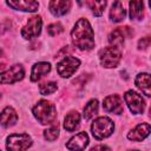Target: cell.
Here are the masks:
<instances>
[{
  "mask_svg": "<svg viewBox=\"0 0 151 151\" xmlns=\"http://www.w3.org/2000/svg\"><path fill=\"white\" fill-rule=\"evenodd\" d=\"M72 42L79 50L90 51L94 47V33L87 19L80 18L71 31Z\"/></svg>",
  "mask_w": 151,
  "mask_h": 151,
  "instance_id": "6da1fadb",
  "label": "cell"
},
{
  "mask_svg": "<svg viewBox=\"0 0 151 151\" xmlns=\"http://www.w3.org/2000/svg\"><path fill=\"white\" fill-rule=\"evenodd\" d=\"M32 112H33V116L35 117V119L42 125H51V124L55 123L57 109L48 100H45V99L39 100L34 105Z\"/></svg>",
  "mask_w": 151,
  "mask_h": 151,
  "instance_id": "7a4b0ae2",
  "label": "cell"
},
{
  "mask_svg": "<svg viewBox=\"0 0 151 151\" xmlns=\"http://www.w3.org/2000/svg\"><path fill=\"white\" fill-rule=\"evenodd\" d=\"M113 130H114V123L109 117H104V116L97 117L91 125L92 136L98 140L110 137L113 133Z\"/></svg>",
  "mask_w": 151,
  "mask_h": 151,
  "instance_id": "3957f363",
  "label": "cell"
},
{
  "mask_svg": "<svg viewBox=\"0 0 151 151\" xmlns=\"http://www.w3.org/2000/svg\"><path fill=\"white\" fill-rule=\"evenodd\" d=\"M32 145V138L27 133H13L7 137V151H26Z\"/></svg>",
  "mask_w": 151,
  "mask_h": 151,
  "instance_id": "277c9868",
  "label": "cell"
},
{
  "mask_svg": "<svg viewBox=\"0 0 151 151\" xmlns=\"http://www.w3.org/2000/svg\"><path fill=\"white\" fill-rule=\"evenodd\" d=\"M120 59H122L120 48H117V47H113V46L105 47L99 53L100 64H101V66H104L106 68H113V67L118 66Z\"/></svg>",
  "mask_w": 151,
  "mask_h": 151,
  "instance_id": "5b68a950",
  "label": "cell"
},
{
  "mask_svg": "<svg viewBox=\"0 0 151 151\" xmlns=\"http://www.w3.org/2000/svg\"><path fill=\"white\" fill-rule=\"evenodd\" d=\"M80 66V60L72 55L64 57L58 64H57V72L63 78L71 77Z\"/></svg>",
  "mask_w": 151,
  "mask_h": 151,
  "instance_id": "8992f818",
  "label": "cell"
},
{
  "mask_svg": "<svg viewBox=\"0 0 151 151\" xmlns=\"http://www.w3.org/2000/svg\"><path fill=\"white\" fill-rule=\"evenodd\" d=\"M124 100L129 107V110L133 114H142L145 110V101L143 97L133 90H129L124 94Z\"/></svg>",
  "mask_w": 151,
  "mask_h": 151,
  "instance_id": "52a82bcc",
  "label": "cell"
},
{
  "mask_svg": "<svg viewBox=\"0 0 151 151\" xmlns=\"http://www.w3.org/2000/svg\"><path fill=\"white\" fill-rule=\"evenodd\" d=\"M41 27H42V19L40 15H33L28 19L27 24L22 27L21 29V35L25 39H33L37 38L40 32H41Z\"/></svg>",
  "mask_w": 151,
  "mask_h": 151,
  "instance_id": "ba28073f",
  "label": "cell"
},
{
  "mask_svg": "<svg viewBox=\"0 0 151 151\" xmlns=\"http://www.w3.org/2000/svg\"><path fill=\"white\" fill-rule=\"evenodd\" d=\"M25 77V70L20 64L11 66L8 70L0 72V84H13L22 80Z\"/></svg>",
  "mask_w": 151,
  "mask_h": 151,
  "instance_id": "9c48e42d",
  "label": "cell"
},
{
  "mask_svg": "<svg viewBox=\"0 0 151 151\" xmlns=\"http://www.w3.org/2000/svg\"><path fill=\"white\" fill-rule=\"evenodd\" d=\"M103 107L106 112L114 113V114H122L124 112L123 100L118 94L107 96L103 101Z\"/></svg>",
  "mask_w": 151,
  "mask_h": 151,
  "instance_id": "30bf717a",
  "label": "cell"
},
{
  "mask_svg": "<svg viewBox=\"0 0 151 151\" xmlns=\"http://www.w3.org/2000/svg\"><path fill=\"white\" fill-rule=\"evenodd\" d=\"M88 136L86 132H79L73 136L67 143L66 147L70 151H84L88 145Z\"/></svg>",
  "mask_w": 151,
  "mask_h": 151,
  "instance_id": "8fae6325",
  "label": "cell"
},
{
  "mask_svg": "<svg viewBox=\"0 0 151 151\" xmlns=\"http://www.w3.org/2000/svg\"><path fill=\"white\" fill-rule=\"evenodd\" d=\"M150 130L151 126L149 123H140L127 133V139L132 142H142L150 134Z\"/></svg>",
  "mask_w": 151,
  "mask_h": 151,
  "instance_id": "7c38bea8",
  "label": "cell"
},
{
  "mask_svg": "<svg viewBox=\"0 0 151 151\" xmlns=\"http://www.w3.org/2000/svg\"><path fill=\"white\" fill-rule=\"evenodd\" d=\"M7 6L17 11L24 12H35L39 8V2L33 0H17V1H6Z\"/></svg>",
  "mask_w": 151,
  "mask_h": 151,
  "instance_id": "4fadbf2b",
  "label": "cell"
},
{
  "mask_svg": "<svg viewBox=\"0 0 151 151\" xmlns=\"http://www.w3.org/2000/svg\"><path fill=\"white\" fill-rule=\"evenodd\" d=\"M17 122H18L17 111L11 106H6L0 113V125L4 127H11L15 125Z\"/></svg>",
  "mask_w": 151,
  "mask_h": 151,
  "instance_id": "5bb4252c",
  "label": "cell"
},
{
  "mask_svg": "<svg viewBox=\"0 0 151 151\" xmlns=\"http://www.w3.org/2000/svg\"><path fill=\"white\" fill-rule=\"evenodd\" d=\"M48 8H50V12L55 15V17H61V15H65L68 9L71 8V1H63V0H53V1H50L48 2Z\"/></svg>",
  "mask_w": 151,
  "mask_h": 151,
  "instance_id": "9a60e30c",
  "label": "cell"
},
{
  "mask_svg": "<svg viewBox=\"0 0 151 151\" xmlns=\"http://www.w3.org/2000/svg\"><path fill=\"white\" fill-rule=\"evenodd\" d=\"M51 71V64L46 61H40L33 65L32 71H31V80L32 81H38L40 80L44 76L50 73Z\"/></svg>",
  "mask_w": 151,
  "mask_h": 151,
  "instance_id": "2e32d148",
  "label": "cell"
},
{
  "mask_svg": "<svg viewBox=\"0 0 151 151\" xmlns=\"http://www.w3.org/2000/svg\"><path fill=\"white\" fill-rule=\"evenodd\" d=\"M126 9L124 8L123 4L120 1H114L110 9V19L113 22H120L125 19Z\"/></svg>",
  "mask_w": 151,
  "mask_h": 151,
  "instance_id": "e0dca14e",
  "label": "cell"
},
{
  "mask_svg": "<svg viewBox=\"0 0 151 151\" xmlns=\"http://www.w3.org/2000/svg\"><path fill=\"white\" fill-rule=\"evenodd\" d=\"M80 123V114L77 111H72L68 114H66L64 119V127L68 132H73L78 129Z\"/></svg>",
  "mask_w": 151,
  "mask_h": 151,
  "instance_id": "ac0fdd59",
  "label": "cell"
},
{
  "mask_svg": "<svg viewBox=\"0 0 151 151\" xmlns=\"http://www.w3.org/2000/svg\"><path fill=\"white\" fill-rule=\"evenodd\" d=\"M134 83L137 85V87L146 96L150 97L151 92H150V74L149 73H139L137 74Z\"/></svg>",
  "mask_w": 151,
  "mask_h": 151,
  "instance_id": "d6986e66",
  "label": "cell"
},
{
  "mask_svg": "<svg viewBox=\"0 0 151 151\" xmlns=\"http://www.w3.org/2000/svg\"><path fill=\"white\" fill-rule=\"evenodd\" d=\"M107 40H109L110 45L113 46V47H117V48L123 47L124 41H125V34H124L123 27H118V28H116L114 31H112V32L110 33Z\"/></svg>",
  "mask_w": 151,
  "mask_h": 151,
  "instance_id": "ffe728a7",
  "label": "cell"
},
{
  "mask_svg": "<svg viewBox=\"0 0 151 151\" xmlns=\"http://www.w3.org/2000/svg\"><path fill=\"white\" fill-rule=\"evenodd\" d=\"M130 7V19L131 20H140L144 15V2L143 1H131L129 4Z\"/></svg>",
  "mask_w": 151,
  "mask_h": 151,
  "instance_id": "44dd1931",
  "label": "cell"
},
{
  "mask_svg": "<svg viewBox=\"0 0 151 151\" xmlns=\"http://www.w3.org/2000/svg\"><path fill=\"white\" fill-rule=\"evenodd\" d=\"M98 107H99V104H98V100L97 99H91L84 107V113H83V117L88 120L91 119L92 117H94L98 112Z\"/></svg>",
  "mask_w": 151,
  "mask_h": 151,
  "instance_id": "7402d4cb",
  "label": "cell"
},
{
  "mask_svg": "<svg viewBox=\"0 0 151 151\" xmlns=\"http://www.w3.org/2000/svg\"><path fill=\"white\" fill-rule=\"evenodd\" d=\"M86 4L88 5V7L91 8L92 13L96 17H100L104 13V9H105V7L107 5L106 1H87Z\"/></svg>",
  "mask_w": 151,
  "mask_h": 151,
  "instance_id": "603a6c76",
  "label": "cell"
},
{
  "mask_svg": "<svg viewBox=\"0 0 151 151\" xmlns=\"http://www.w3.org/2000/svg\"><path fill=\"white\" fill-rule=\"evenodd\" d=\"M57 88H58L57 83H54V81H46V83L40 84V86H39V92H40V94H42V96H47V94H51V93L55 92Z\"/></svg>",
  "mask_w": 151,
  "mask_h": 151,
  "instance_id": "cb8c5ba5",
  "label": "cell"
},
{
  "mask_svg": "<svg viewBox=\"0 0 151 151\" xmlns=\"http://www.w3.org/2000/svg\"><path fill=\"white\" fill-rule=\"evenodd\" d=\"M59 137V126L58 124L52 125L51 127H48L47 130L44 131V138L48 142H53Z\"/></svg>",
  "mask_w": 151,
  "mask_h": 151,
  "instance_id": "d4e9b609",
  "label": "cell"
},
{
  "mask_svg": "<svg viewBox=\"0 0 151 151\" xmlns=\"http://www.w3.org/2000/svg\"><path fill=\"white\" fill-rule=\"evenodd\" d=\"M64 31V27L60 22H54V24H51L47 26V32L50 35L54 37V35H58L59 33H61Z\"/></svg>",
  "mask_w": 151,
  "mask_h": 151,
  "instance_id": "484cf974",
  "label": "cell"
},
{
  "mask_svg": "<svg viewBox=\"0 0 151 151\" xmlns=\"http://www.w3.org/2000/svg\"><path fill=\"white\" fill-rule=\"evenodd\" d=\"M149 46H150V38H149V37L142 38V39L138 41V47H139V48L145 50V48H147Z\"/></svg>",
  "mask_w": 151,
  "mask_h": 151,
  "instance_id": "4316f807",
  "label": "cell"
},
{
  "mask_svg": "<svg viewBox=\"0 0 151 151\" xmlns=\"http://www.w3.org/2000/svg\"><path fill=\"white\" fill-rule=\"evenodd\" d=\"M91 151H111V149L106 145H103V144H99V145H96L91 149Z\"/></svg>",
  "mask_w": 151,
  "mask_h": 151,
  "instance_id": "83f0119b",
  "label": "cell"
},
{
  "mask_svg": "<svg viewBox=\"0 0 151 151\" xmlns=\"http://www.w3.org/2000/svg\"><path fill=\"white\" fill-rule=\"evenodd\" d=\"M129 151H139V150H129Z\"/></svg>",
  "mask_w": 151,
  "mask_h": 151,
  "instance_id": "f1b7e54d",
  "label": "cell"
},
{
  "mask_svg": "<svg viewBox=\"0 0 151 151\" xmlns=\"http://www.w3.org/2000/svg\"><path fill=\"white\" fill-rule=\"evenodd\" d=\"M1 53H2V52H1V50H0V55H1Z\"/></svg>",
  "mask_w": 151,
  "mask_h": 151,
  "instance_id": "f546056e",
  "label": "cell"
},
{
  "mask_svg": "<svg viewBox=\"0 0 151 151\" xmlns=\"http://www.w3.org/2000/svg\"><path fill=\"white\" fill-rule=\"evenodd\" d=\"M0 97H1V93H0Z\"/></svg>",
  "mask_w": 151,
  "mask_h": 151,
  "instance_id": "4dcf8cb0",
  "label": "cell"
},
{
  "mask_svg": "<svg viewBox=\"0 0 151 151\" xmlns=\"http://www.w3.org/2000/svg\"><path fill=\"white\" fill-rule=\"evenodd\" d=\"M0 151H1V150H0Z\"/></svg>",
  "mask_w": 151,
  "mask_h": 151,
  "instance_id": "1f68e13d",
  "label": "cell"
}]
</instances>
